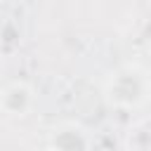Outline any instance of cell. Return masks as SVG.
I'll return each mask as SVG.
<instances>
[]
</instances>
